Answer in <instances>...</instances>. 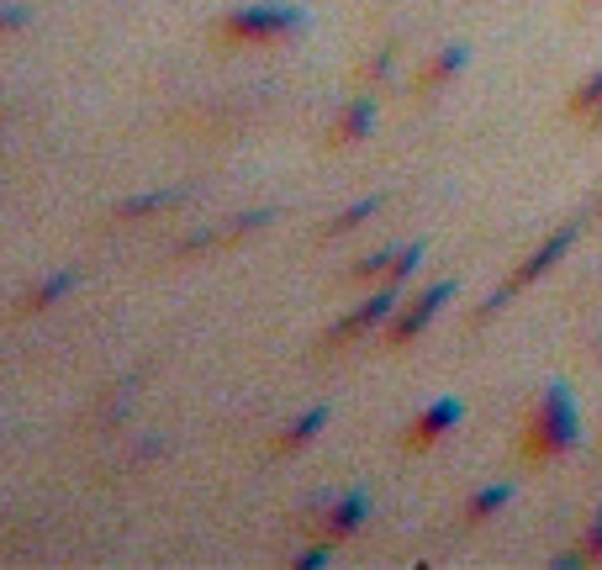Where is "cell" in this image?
Here are the masks:
<instances>
[{"instance_id": "cell-1", "label": "cell", "mask_w": 602, "mask_h": 570, "mask_svg": "<svg viewBox=\"0 0 602 570\" xmlns=\"http://www.w3.org/2000/svg\"><path fill=\"white\" fill-rule=\"evenodd\" d=\"M576 439H581V418H576L571 391L544 386L540 402H534L529 418H523V433H518V454H523V465H549V460L571 454Z\"/></svg>"}, {"instance_id": "cell-2", "label": "cell", "mask_w": 602, "mask_h": 570, "mask_svg": "<svg viewBox=\"0 0 602 570\" xmlns=\"http://www.w3.org/2000/svg\"><path fill=\"white\" fill-rule=\"evenodd\" d=\"M306 32V16L291 5H243L233 16L217 22V37L233 43V48H259V43H280V37H297Z\"/></svg>"}, {"instance_id": "cell-3", "label": "cell", "mask_w": 602, "mask_h": 570, "mask_svg": "<svg viewBox=\"0 0 602 570\" xmlns=\"http://www.w3.org/2000/svg\"><path fill=\"white\" fill-rule=\"evenodd\" d=\"M402 306V286H381L375 296H364L355 312H344L338 323H333L323 338H317V354H333V349H349V344H360V338H370L375 328H386L392 323V312Z\"/></svg>"}, {"instance_id": "cell-4", "label": "cell", "mask_w": 602, "mask_h": 570, "mask_svg": "<svg viewBox=\"0 0 602 570\" xmlns=\"http://www.w3.org/2000/svg\"><path fill=\"white\" fill-rule=\"evenodd\" d=\"M450 301H454V280H433V286H422L407 306H396L392 312V323H386V349H407L413 338H422L428 323H433Z\"/></svg>"}, {"instance_id": "cell-5", "label": "cell", "mask_w": 602, "mask_h": 570, "mask_svg": "<svg viewBox=\"0 0 602 570\" xmlns=\"http://www.w3.org/2000/svg\"><path fill=\"white\" fill-rule=\"evenodd\" d=\"M460 422H465V402H454V396L428 402L418 418L407 422V433H402V454H428L439 439H450Z\"/></svg>"}, {"instance_id": "cell-6", "label": "cell", "mask_w": 602, "mask_h": 570, "mask_svg": "<svg viewBox=\"0 0 602 570\" xmlns=\"http://www.w3.org/2000/svg\"><path fill=\"white\" fill-rule=\"evenodd\" d=\"M576 239H581V222H566V228H555V233H549V239H544L540 248H534V254H529V259H523V265L508 275V280H502V286H508L512 296H518V291H529L534 280H544V275H549L555 265H560V259H566V254H571Z\"/></svg>"}, {"instance_id": "cell-7", "label": "cell", "mask_w": 602, "mask_h": 570, "mask_svg": "<svg viewBox=\"0 0 602 570\" xmlns=\"http://www.w3.org/2000/svg\"><path fill=\"white\" fill-rule=\"evenodd\" d=\"M360 523H370V497H364V491L328 497V508H323V517H317V539L344 544L349 534H360Z\"/></svg>"}, {"instance_id": "cell-8", "label": "cell", "mask_w": 602, "mask_h": 570, "mask_svg": "<svg viewBox=\"0 0 602 570\" xmlns=\"http://www.w3.org/2000/svg\"><path fill=\"white\" fill-rule=\"evenodd\" d=\"M370 127H375V91L355 95V101L338 112V121H333V132H328V149H355V143L370 138Z\"/></svg>"}, {"instance_id": "cell-9", "label": "cell", "mask_w": 602, "mask_h": 570, "mask_svg": "<svg viewBox=\"0 0 602 570\" xmlns=\"http://www.w3.org/2000/svg\"><path fill=\"white\" fill-rule=\"evenodd\" d=\"M465 63H471V48H465V43H450V48H439V54H433V59L418 69V95L444 91L450 80H460V74H465Z\"/></svg>"}, {"instance_id": "cell-10", "label": "cell", "mask_w": 602, "mask_h": 570, "mask_svg": "<svg viewBox=\"0 0 602 570\" xmlns=\"http://www.w3.org/2000/svg\"><path fill=\"white\" fill-rule=\"evenodd\" d=\"M74 286H80V270H54V275H43V280L32 286L27 296L16 301V312H22V317H37V312H48L54 301L69 296Z\"/></svg>"}, {"instance_id": "cell-11", "label": "cell", "mask_w": 602, "mask_h": 570, "mask_svg": "<svg viewBox=\"0 0 602 570\" xmlns=\"http://www.w3.org/2000/svg\"><path fill=\"white\" fill-rule=\"evenodd\" d=\"M185 201V190H149V196H127L112 207V222H143V217H164Z\"/></svg>"}, {"instance_id": "cell-12", "label": "cell", "mask_w": 602, "mask_h": 570, "mask_svg": "<svg viewBox=\"0 0 602 570\" xmlns=\"http://www.w3.org/2000/svg\"><path fill=\"white\" fill-rule=\"evenodd\" d=\"M512 497H518V486H512V480H491V486H482V491H471V502H465V528L491 523V517L508 508Z\"/></svg>"}, {"instance_id": "cell-13", "label": "cell", "mask_w": 602, "mask_h": 570, "mask_svg": "<svg viewBox=\"0 0 602 570\" xmlns=\"http://www.w3.org/2000/svg\"><path fill=\"white\" fill-rule=\"evenodd\" d=\"M328 418H333V407H306L291 428H280V439H275V454H301L323 428H328Z\"/></svg>"}, {"instance_id": "cell-14", "label": "cell", "mask_w": 602, "mask_h": 570, "mask_svg": "<svg viewBox=\"0 0 602 570\" xmlns=\"http://www.w3.org/2000/svg\"><path fill=\"white\" fill-rule=\"evenodd\" d=\"M381 207H386V196H364V201H355V207H344L338 217H328V228L317 233V239H344V233H355V228H364L370 217H381Z\"/></svg>"}, {"instance_id": "cell-15", "label": "cell", "mask_w": 602, "mask_h": 570, "mask_svg": "<svg viewBox=\"0 0 602 570\" xmlns=\"http://www.w3.org/2000/svg\"><path fill=\"white\" fill-rule=\"evenodd\" d=\"M602 106V69H592L581 85L571 91V101H566V117H576V121H587L592 112Z\"/></svg>"}, {"instance_id": "cell-16", "label": "cell", "mask_w": 602, "mask_h": 570, "mask_svg": "<svg viewBox=\"0 0 602 570\" xmlns=\"http://www.w3.org/2000/svg\"><path fill=\"white\" fill-rule=\"evenodd\" d=\"M396 248H375V254H364V259H355L349 270H344V280H355V286H370V280H381V275L392 270Z\"/></svg>"}, {"instance_id": "cell-17", "label": "cell", "mask_w": 602, "mask_h": 570, "mask_svg": "<svg viewBox=\"0 0 602 570\" xmlns=\"http://www.w3.org/2000/svg\"><path fill=\"white\" fill-rule=\"evenodd\" d=\"M392 63H396V43H386V48H381V54H375V59H370V63L360 69V80L370 85V91H375V85H381V80L392 74Z\"/></svg>"}, {"instance_id": "cell-18", "label": "cell", "mask_w": 602, "mask_h": 570, "mask_svg": "<svg viewBox=\"0 0 602 570\" xmlns=\"http://www.w3.org/2000/svg\"><path fill=\"white\" fill-rule=\"evenodd\" d=\"M328 560H333V544H328V539H312V544H306V549L297 555V566H291V570H323Z\"/></svg>"}, {"instance_id": "cell-19", "label": "cell", "mask_w": 602, "mask_h": 570, "mask_svg": "<svg viewBox=\"0 0 602 570\" xmlns=\"http://www.w3.org/2000/svg\"><path fill=\"white\" fill-rule=\"evenodd\" d=\"M581 555H587V566H602V512L587 523V534H581V544H576Z\"/></svg>"}, {"instance_id": "cell-20", "label": "cell", "mask_w": 602, "mask_h": 570, "mask_svg": "<svg viewBox=\"0 0 602 570\" xmlns=\"http://www.w3.org/2000/svg\"><path fill=\"white\" fill-rule=\"evenodd\" d=\"M32 22L27 5H0V37H11V32H22Z\"/></svg>"}, {"instance_id": "cell-21", "label": "cell", "mask_w": 602, "mask_h": 570, "mask_svg": "<svg viewBox=\"0 0 602 570\" xmlns=\"http://www.w3.org/2000/svg\"><path fill=\"white\" fill-rule=\"evenodd\" d=\"M587 132H602V106L592 112V117H587Z\"/></svg>"}, {"instance_id": "cell-22", "label": "cell", "mask_w": 602, "mask_h": 570, "mask_svg": "<svg viewBox=\"0 0 602 570\" xmlns=\"http://www.w3.org/2000/svg\"><path fill=\"white\" fill-rule=\"evenodd\" d=\"M602 0H576V11H598Z\"/></svg>"}, {"instance_id": "cell-23", "label": "cell", "mask_w": 602, "mask_h": 570, "mask_svg": "<svg viewBox=\"0 0 602 570\" xmlns=\"http://www.w3.org/2000/svg\"><path fill=\"white\" fill-rule=\"evenodd\" d=\"M592 217H602V190H598V201H592Z\"/></svg>"}]
</instances>
